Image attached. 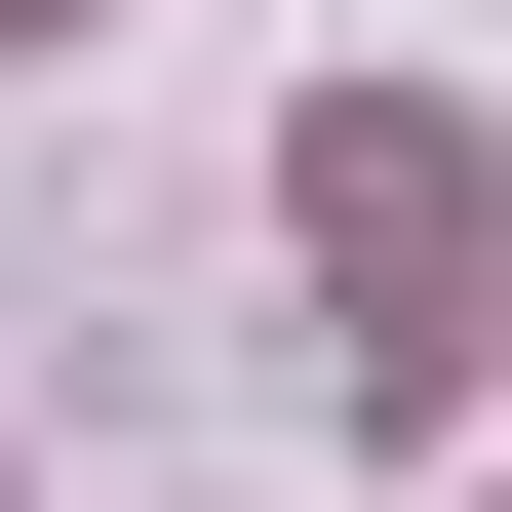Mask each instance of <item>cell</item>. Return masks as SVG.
Here are the masks:
<instances>
[{
  "label": "cell",
  "mask_w": 512,
  "mask_h": 512,
  "mask_svg": "<svg viewBox=\"0 0 512 512\" xmlns=\"http://www.w3.org/2000/svg\"><path fill=\"white\" fill-rule=\"evenodd\" d=\"M276 237H316L355 276V394H473V276H512V197H473V119H394V79H355V119H276Z\"/></svg>",
  "instance_id": "obj_1"
},
{
  "label": "cell",
  "mask_w": 512,
  "mask_h": 512,
  "mask_svg": "<svg viewBox=\"0 0 512 512\" xmlns=\"http://www.w3.org/2000/svg\"><path fill=\"white\" fill-rule=\"evenodd\" d=\"M0 40H79V0H0Z\"/></svg>",
  "instance_id": "obj_2"
}]
</instances>
